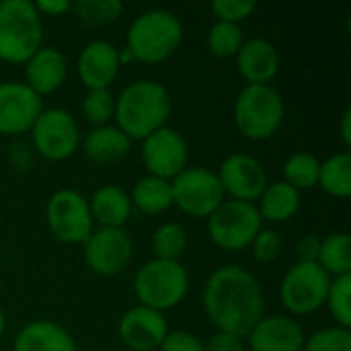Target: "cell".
<instances>
[{
  "instance_id": "cell-1",
  "label": "cell",
  "mask_w": 351,
  "mask_h": 351,
  "mask_svg": "<svg viewBox=\"0 0 351 351\" xmlns=\"http://www.w3.org/2000/svg\"><path fill=\"white\" fill-rule=\"evenodd\" d=\"M204 313L216 331L247 337L265 315V296L257 278L241 265H224L204 286Z\"/></svg>"
},
{
  "instance_id": "cell-2",
  "label": "cell",
  "mask_w": 351,
  "mask_h": 351,
  "mask_svg": "<svg viewBox=\"0 0 351 351\" xmlns=\"http://www.w3.org/2000/svg\"><path fill=\"white\" fill-rule=\"evenodd\" d=\"M173 111V99L165 84L154 80H136L115 97V125L130 140H144L167 125Z\"/></svg>"
},
{
  "instance_id": "cell-3",
  "label": "cell",
  "mask_w": 351,
  "mask_h": 351,
  "mask_svg": "<svg viewBox=\"0 0 351 351\" xmlns=\"http://www.w3.org/2000/svg\"><path fill=\"white\" fill-rule=\"evenodd\" d=\"M183 41V23L165 8H150L138 14L125 35V49L134 62L160 64L169 60Z\"/></svg>"
},
{
  "instance_id": "cell-4",
  "label": "cell",
  "mask_w": 351,
  "mask_h": 351,
  "mask_svg": "<svg viewBox=\"0 0 351 351\" xmlns=\"http://www.w3.org/2000/svg\"><path fill=\"white\" fill-rule=\"evenodd\" d=\"M234 125L253 142L276 136L286 119V103L271 84H245L234 101Z\"/></svg>"
},
{
  "instance_id": "cell-5",
  "label": "cell",
  "mask_w": 351,
  "mask_h": 351,
  "mask_svg": "<svg viewBox=\"0 0 351 351\" xmlns=\"http://www.w3.org/2000/svg\"><path fill=\"white\" fill-rule=\"evenodd\" d=\"M43 41V19L33 0L0 2V60L25 64Z\"/></svg>"
},
{
  "instance_id": "cell-6",
  "label": "cell",
  "mask_w": 351,
  "mask_h": 351,
  "mask_svg": "<svg viewBox=\"0 0 351 351\" xmlns=\"http://www.w3.org/2000/svg\"><path fill=\"white\" fill-rule=\"evenodd\" d=\"M189 292V274L181 261L150 259L134 278V294L138 304L158 313L179 306Z\"/></svg>"
},
{
  "instance_id": "cell-7",
  "label": "cell",
  "mask_w": 351,
  "mask_h": 351,
  "mask_svg": "<svg viewBox=\"0 0 351 351\" xmlns=\"http://www.w3.org/2000/svg\"><path fill=\"white\" fill-rule=\"evenodd\" d=\"M261 228L263 222L257 206L239 199H224L208 218L210 241L228 253L249 249Z\"/></svg>"
},
{
  "instance_id": "cell-8",
  "label": "cell",
  "mask_w": 351,
  "mask_h": 351,
  "mask_svg": "<svg viewBox=\"0 0 351 351\" xmlns=\"http://www.w3.org/2000/svg\"><path fill=\"white\" fill-rule=\"evenodd\" d=\"M331 276L319 263L296 261L280 284V302L290 317H308L325 306Z\"/></svg>"
},
{
  "instance_id": "cell-9",
  "label": "cell",
  "mask_w": 351,
  "mask_h": 351,
  "mask_svg": "<svg viewBox=\"0 0 351 351\" xmlns=\"http://www.w3.org/2000/svg\"><path fill=\"white\" fill-rule=\"evenodd\" d=\"M45 222L56 241L82 245L95 230L88 199L76 189H58L45 206Z\"/></svg>"
},
{
  "instance_id": "cell-10",
  "label": "cell",
  "mask_w": 351,
  "mask_h": 351,
  "mask_svg": "<svg viewBox=\"0 0 351 351\" xmlns=\"http://www.w3.org/2000/svg\"><path fill=\"white\" fill-rule=\"evenodd\" d=\"M173 206L191 218H210L214 210L226 199L220 179L214 171L204 167H187L171 179Z\"/></svg>"
},
{
  "instance_id": "cell-11",
  "label": "cell",
  "mask_w": 351,
  "mask_h": 351,
  "mask_svg": "<svg viewBox=\"0 0 351 351\" xmlns=\"http://www.w3.org/2000/svg\"><path fill=\"white\" fill-rule=\"evenodd\" d=\"M31 134V148L45 160H68L80 148V130L76 119L60 107L43 109L35 119Z\"/></svg>"
},
{
  "instance_id": "cell-12",
  "label": "cell",
  "mask_w": 351,
  "mask_h": 351,
  "mask_svg": "<svg viewBox=\"0 0 351 351\" xmlns=\"http://www.w3.org/2000/svg\"><path fill=\"white\" fill-rule=\"evenodd\" d=\"M86 267L103 278L119 276L134 257V243L123 228H95L82 243Z\"/></svg>"
},
{
  "instance_id": "cell-13",
  "label": "cell",
  "mask_w": 351,
  "mask_h": 351,
  "mask_svg": "<svg viewBox=\"0 0 351 351\" xmlns=\"http://www.w3.org/2000/svg\"><path fill=\"white\" fill-rule=\"evenodd\" d=\"M187 140L175 128L165 125L142 140V162L152 177L171 181L187 169Z\"/></svg>"
},
{
  "instance_id": "cell-14",
  "label": "cell",
  "mask_w": 351,
  "mask_h": 351,
  "mask_svg": "<svg viewBox=\"0 0 351 351\" xmlns=\"http://www.w3.org/2000/svg\"><path fill=\"white\" fill-rule=\"evenodd\" d=\"M216 175L220 179L226 199H239L249 204H255L269 183L263 162L245 152L228 154Z\"/></svg>"
},
{
  "instance_id": "cell-15",
  "label": "cell",
  "mask_w": 351,
  "mask_h": 351,
  "mask_svg": "<svg viewBox=\"0 0 351 351\" xmlns=\"http://www.w3.org/2000/svg\"><path fill=\"white\" fill-rule=\"evenodd\" d=\"M41 111L43 99L25 82L8 80L0 84V136L19 138L27 134Z\"/></svg>"
},
{
  "instance_id": "cell-16",
  "label": "cell",
  "mask_w": 351,
  "mask_h": 351,
  "mask_svg": "<svg viewBox=\"0 0 351 351\" xmlns=\"http://www.w3.org/2000/svg\"><path fill=\"white\" fill-rule=\"evenodd\" d=\"M169 333V321L165 313L136 304L128 308L117 325V335L130 351H154L160 348Z\"/></svg>"
},
{
  "instance_id": "cell-17",
  "label": "cell",
  "mask_w": 351,
  "mask_h": 351,
  "mask_svg": "<svg viewBox=\"0 0 351 351\" xmlns=\"http://www.w3.org/2000/svg\"><path fill=\"white\" fill-rule=\"evenodd\" d=\"M119 70V47L105 39L88 41L76 60V74L86 90L109 88L115 82Z\"/></svg>"
},
{
  "instance_id": "cell-18",
  "label": "cell",
  "mask_w": 351,
  "mask_h": 351,
  "mask_svg": "<svg viewBox=\"0 0 351 351\" xmlns=\"http://www.w3.org/2000/svg\"><path fill=\"white\" fill-rule=\"evenodd\" d=\"M245 339L251 351H302L306 335L290 315H263Z\"/></svg>"
},
{
  "instance_id": "cell-19",
  "label": "cell",
  "mask_w": 351,
  "mask_h": 351,
  "mask_svg": "<svg viewBox=\"0 0 351 351\" xmlns=\"http://www.w3.org/2000/svg\"><path fill=\"white\" fill-rule=\"evenodd\" d=\"M237 58V70L247 84H269L280 72V51L263 37L245 39Z\"/></svg>"
},
{
  "instance_id": "cell-20",
  "label": "cell",
  "mask_w": 351,
  "mask_h": 351,
  "mask_svg": "<svg viewBox=\"0 0 351 351\" xmlns=\"http://www.w3.org/2000/svg\"><path fill=\"white\" fill-rule=\"evenodd\" d=\"M25 84L39 97L62 88L68 78V60L56 47H39L25 64Z\"/></svg>"
},
{
  "instance_id": "cell-21",
  "label": "cell",
  "mask_w": 351,
  "mask_h": 351,
  "mask_svg": "<svg viewBox=\"0 0 351 351\" xmlns=\"http://www.w3.org/2000/svg\"><path fill=\"white\" fill-rule=\"evenodd\" d=\"M12 351H76L74 337L47 319L27 323L12 339Z\"/></svg>"
},
{
  "instance_id": "cell-22",
  "label": "cell",
  "mask_w": 351,
  "mask_h": 351,
  "mask_svg": "<svg viewBox=\"0 0 351 351\" xmlns=\"http://www.w3.org/2000/svg\"><path fill=\"white\" fill-rule=\"evenodd\" d=\"M88 210L99 228H123L134 208L125 189L117 185H101L88 197Z\"/></svg>"
},
{
  "instance_id": "cell-23",
  "label": "cell",
  "mask_w": 351,
  "mask_h": 351,
  "mask_svg": "<svg viewBox=\"0 0 351 351\" xmlns=\"http://www.w3.org/2000/svg\"><path fill=\"white\" fill-rule=\"evenodd\" d=\"M80 148L84 156L95 165H113L130 154L132 140L117 125L109 123V125L93 128L84 136Z\"/></svg>"
},
{
  "instance_id": "cell-24",
  "label": "cell",
  "mask_w": 351,
  "mask_h": 351,
  "mask_svg": "<svg viewBox=\"0 0 351 351\" xmlns=\"http://www.w3.org/2000/svg\"><path fill=\"white\" fill-rule=\"evenodd\" d=\"M257 212L261 216V222H271V224H282L292 220L302 206L300 191L290 187L284 181H274L267 183L259 199L255 202Z\"/></svg>"
},
{
  "instance_id": "cell-25",
  "label": "cell",
  "mask_w": 351,
  "mask_h": 351,
  "mask_svg": "<svg viewBox=\"0 0 351 351\" xmlns=\"http://www.w3.org/2000/svg\"><path fill=\"white\" fill-rule=\"evenodd\" d=\"M130 202H132V208L142 214H148V216L165 214L173 206L171 181L146 175L138 179L136 185L132 187Z\"/></svg>"
},
{
  "instance_id": "cell-26",
  "label": "cell",
  "mask_w": 351,
  "mask_h": 351,
  "mask_svg": "<svg viewBox=\"0 0 351 351\" xmlns=\"http://www.w3.org/2000/svg\"><path fill=\"white\" fill-rule=\"evenodd\" d=\"M327 195L337 199H348L351 195V154L335 152L329 158L321 160L319 183Z\"/></svg>"
},
{
  "instance_id": "cell-27",
  "label": "cell",
  "mask_w": 351,
  "mask_h": 351,
  "mask_svg": "<svg viewBox=\"0 0 351 351\" xmlns=\"http://www.w3.org/2000/svg\"><path fill=\"white\" fill-rule=\"evenodd\" d=\"M317 263L331 278L351 274V237L348 232H333L321 239Z\"/></svg>"
},
{
  "instance_id": "cell-28",
  "label": "cell",
  "mask_w": 351,
  "mask_h": 351,
  "mask_svg": "<svg viewBox=\"0 0 351 351\" xmlns=\"http://www.w3.org/2000/svg\"><path fill=\"white\" fill-rule=\"evenodd\" d=\"M319 169H321V160L315 154L294 152L292 156L284 160V167H282L284 183H288L296 191L313 189L319 183Z\"/></svg>"
},
{
  "instance_id": "cell-29",
  "label": "cell",
  "mask_w": 351,
  "mask_h": 351,
  "mask_svg": "<svg viewBox=\"0 0 351 351\" xmlns=\"http://www.w3.org/2000/svg\"><path fill=\"white\" fill-rule=\"evenodd\" d=\"M152 253L160 261H181L187 251V232L177 222L160 224L152 234Z\"/></svg>"
},
{
  "instance_id": "cell-30",
  "label": "cell",
  "mask_w": 351,
  "mask_h": 351,
  "mask_svg": "<svg viewBox=\"0 0 351 351\" xmlns=\"http://www.w3.org/2000/svg\"><path fill=\"white\" fill-rule=\"evenodd\" d=\"M245 37H243V29L241 25H232V23H224V21H216L210 31H208V49L212 56L216 58H234L243 45Z\"/></svg>"
},
{
  "instance_id": "cell-31",
  "label": "cell",
  "mask_w": 351,
  "mask_h": 351,
  "mask_svg": "<svg viewBox=\"0 0 351 351\" xmlns=\"http://www.w3.org/2000/svg\"><path fill=\"white\" fill-rule=\"evenodd\" d=\"M325 306L329 308V315L333 317L335 325L341 329L351 327V274L339 276L331 280Z\"/></svg>"
},
{
  "instance_id": "cell-32",
  "label": "cell",
  "mask_w": 351,
  "mask_h": 351,
  "mask_svg": "<svg viewBox=\"0 0 351 351\" xmlns=\"http://www.w3.org/2000/svg\"><path fill=\"white\" fill-rule=\"evenodd\" d=\"M72 12L86 25H109L123 12L119 0H78L72 4Z\"/></svg>"
},
{
  "instance_id": "cell-33",
  "label": "cell",
  "mask_w": 351,
  "mask_h": 351,
  "mask_svg": "<svg viewBox=\"0 0 351 351\" xmlns=\"http://www.w3.org/2000/svg\"><path fill=\"white\" fill-rule=\"evenodd\" d=\"M82 115L93 128L109 125L115 115V97L109 88L101 90H86L82 97Z\"/></svg>"
},
{
  "instance_id": "cell-34",
  "label": "cell",
  "mask_w": 351,
  "mask_h": 351,
  "mask_svg": "<svg viewBox=\"0 0 351 351\" xmlns=\"http://www.w3.org/2000/svg\"><path fill=\"white\" fill-rule=\"evenodd\" d=\"M302 351H351V331L341 327H325L304 339Z\"/></svg>"
},
{
  "instance_id": "cell-35",
  "label": "cell",
  "mask_w": 351,
  "mask_h": 351,
  "mask_svg": "<svg viewBox=\"0 0 351 351\" xmlns=\"http://www.w3.org/2000/svg\"><path fill=\"white\" fill-rule=\"evenodd\" d=\"M284 249L282 234L271 228H261L251 243V253L257 263H274Z\"/></svg>"
},
{
  "instance_id": "cell-36",
  "label": "cell",
  "mask_w": 351,
  "mask_h": 351,
  "mask_svg": "<svg viewBox=\"0 0 351 351\" xmlns=\"http://www.w3.org/2000/svg\"><path fill=\"white\" fill-rule=\"evenodd\" d=\"M255 10H257V2L253 0H214L212 2V14L216 16V21H224L232 25H241L243 21L253 16Z\"/></svg>"
},
{
  "instance_id": "cell-37",
  "label": "cell",
  "mask_w": 351,
  "mask_h": 351,
  "mask_svg": "<svg viewBox=\"0 0 351 351\" xmlns=\"http://www.w3.org/2000/svg\"><path fill=\"white\" fill-rule=\"evenodd\" d=\"M160 351H204V341L189 331H171L165 335Z\"/></svg>"
},
{
  "instance_id": "cell-38",
  "label": "cell",
  "mask_w": 351,
  "mask_h": 351,
  "mask_svg": "<svg viewBox=\"0 0 351 351\" xmlns=\"http://www.w3.org/2000/svg\"><path fill=\"white\" fill-rule=\"evenodd\" d=\"M8 160L16 173H27L33 167V148L27 142H12L8 148Z\"/></svg>"
},
{
  "instance_id": "cell-39",
  "label": "cell",
  "mask_w": 351,
  "mask_h": 351,
  "mask_svg": "<svg viewBox=\"0 0 351 351\" xmlns=\"http://www.w3.org/2000/svg\"><path fill=\"white\" fill-rule=\"evenodd\" d=\"M204 351H245V339L232 333L216 331L204 343Z\"/></svg>"
},
{
  "instance_id": "cell-40",
  "label": "cell",
  "mask_w": 351,
  "mask_h": 351,
  "mask_svg": "<svg viewBox=\"0 0 351 351\" xmlns=\"http://www.w3.org/2000/svg\"><path fill=\"white\" fill-rule=\"evenodd\" d=\"M319 249H321V239L317 234H304L296 243V261L304 263H317L319 259Z\"/></svg>"
},
{
  "instance_id": "cell-41",
  "label": "cell",
  "mask_w": 351,
  "mask_h": 351,
  "mask_svg": "<svg viewBox=\"0 0 351 351\" xmlns=\"http://www.w3.org/2000/svg\"><path fill=\"white\" fill-rule=\"evenodd\" d=\"M35 10L39 16H62L72 10V2L68 0H35Z\"/></svg>"
},
{
  "instance_id": "cell-42",
  "label": "cell",
  "mask_w": 351,
  "mask_h": 351,
  "mask_svg": "<svg viewBox=\"0 0 351 351\" xmlns=\"http://www.w3.org/2000/svg\"><path fill=\"white\" fill-rule=\"evenodd\" d=\"M339 134L346 146L351 144V107H346L343 115H341V123H339Z\"/></svg>"
},
{
  "instance_id": "cell-43",
  "label": "cell",
  "mask_w": 351,
  "mask_h": 351,
  "mask_svg": "<svg viewBox=\"0 0 351 351\" xmlns=\"http://www.w3.org/2000/svg\"><path fill=\"white\" fill-rule=\"evenodd\" d=\"M4 329H6V313H4L2 306H0V337H2V333H4Z\"/></svg>"
}]
</instances>
